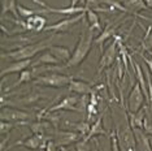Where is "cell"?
I'll list each match as a JSON object with an SVG mask.
<instances>
[{
    "mask_svg": "<svg viewBox=\"0 0 152 151\" xmlns=\"http://www.w3.org/2000/svg\"><path fill=\"white\" fill-rule=\"evenodd\" d=\"M75 151H92L90 141H86L85 138L79 139L78 142L75 143Z\"/></svg>",
    "mask_w": 152,
    "mask_h": 151,
    "instance_id": "30",
    "label": "cell"
},
{
    "mask_svg": "<svg viewBox=\"0 0 152 151\" xmlns=\"http://www.w3.org/2000/svg\"><path fill=\"white\" fill-rule=\"evenodd\" d=\"M79 1V0H70V5L72 7H77V3Z\"/></svg>",
    "mask_w": 152,
    "mask_h": 151,
    "instance_id": "34",
    "label": "cell"
},
{
    "mask_svg": "<svg viewBox=\"0 0 152 151\" xmlns=\"http://www.w3.org/2000/svg\"><path fill=\"white\" fill-rule=\"evenodd\" d=\"M125 119H126V125L122 130L117 129L116 134H117V141H118V146L121 151H137V139L134 136V130L129 124L127 120V113H125Z\"/></svg>",
    "mask_w": 152,
    "mask_h": 151,
    "instance_id": "4",
    "label": "cell"
},
{
    "mask_svg": "<svg viewBox=\"0 0 152 151\" xmlns=\"http://www.w3.org/2000/svg\"><path fill=\"white\" fill-rule=\"evenodd\" d=\"M118 55H120V57H121V60H122V63H124V69H125V73L126 74H129V60L130 59V55L127 54V50H126V47L124 46V43L118 42Z\"/></svg>",
    "mask_w": 152,
    "mask_h": 151,
    "instance_id": "27",
    "label": "cell"
},
{
    "mask_svg": "<svg viewBox=\"0 0 152 151\" xmlns=\"http://www.w3.org/2000/svg\"><path fill=\"white\" fill-rule=\"evenodd\" d=\"M82 102V99H79V97H75V95H69V97H65L61 102L56 103V104L51 106L48 108V113L51 112H56V111H74V112H82L83 109L79 108V103Z\"/></svg>",
    "mask_w": 152,
    "mask_h": 151,
    "instance_id": "8",
    "label": "cell"
},
{
    "mask_svg": "<svg viewBox=\"0 0 152 151\" xmlns=\"http://www.w3.org/2000/svg\"><path fill=\"white\" fill-rule=\"evenodd\" d=\"M57 151H69V150H68L65 146H63V147H58V150H57Z\"/></svg>",
    "mask_w": 152,
    "mask_h": 151,
    "instance_id": "35",
    "label": "cell"
},
{
    "mask_svg": "<svg viewBox=\"0 0 152 151\" xmlns=\"http://www.w3.org/2000/svg\"><path fill=\"white\" fill-rule=\"evenodd\" d=\"M17 11H18L20 17H22V18H29V17L37 15V9H30L25 5L20 4V3L17 4Z\"/></svg>",
    "mask_w": 152,
    "mask_h": 151,
    "instance_id": "29",
    "label": "cell"
},
{
    "mask_svg": "<svg viewBox=\"0 0 152 151\" xmlns=\"http://www.w3.org/2000/svg\"><path fill=\"white\" fill-rule=\"evenodd\" d=\"M42 145H43V139L40 138L39 136L33 134V136L27 137V138L23 139V141H17V142H15L13 145L7 147V150L12 149V147H15V146H22V147H26V149H29V150H37V149H39V147H42Z\"/></svg>",
    "mask_w": 152,
    "mask_h": 151,
    "instance_id": "14",
    "label": "cell"
},
{
    "mask_svg": "<svg viewBox=\"0 0 152 151\" xmlns=\"http://www.w3.org/2000/svg\"><path fill=\"white\" fill-rule=\"evenodd\" d=\"M58 63H60V61H58L50 51H43L42 55L38 57L35 63H33L31 67H39V64L40 65H51V64L53 65V64H58Z\"/></svg>",
    "mask_w": 152,
    "mask_h": 151,
    "instance_id": "21",
    "label": "cell"
},
{
    "mask_svg": "<svg viewBox=\"0 0 152 151\" xmlns=\"http://www.w3.org/2000/svg\"><path fill=\"white\" fill-rule=\"evenodd\" d=\"M81 138H83L77 132H69V130H58L57 128L53 130V139L56 142L57 147H66L70 143H77Z\"/></svg>",
    "mask_w": 152,
    "mask_h": 151,
    "instance_id": "11",
    "label": "cell"
},
{
    "mask_svg": "<svg viewBox=\"0 0 152 151\" xmlns=\"http://www.w3.org/2000/svg\"><path fill=\"white\" fill-rule=\"evenodd\" d=\"M55 35H51L46 38V39H42L37 43H31V44H26V46H22L20 48L8 51V52H3L1 54V59H8L12 61H20V60H29L33 59L37 54L43 52V51L48 50L52 44Z\"/></svg>",
    "mask_w": 152,
    "mask_h": 151,
    "instance_id": "1",
    "label": "cell"
},
{
    "mask_svg": "<svg viewBox=\"0 0 152 151\" xmlns=\"http://www.w3.org/2000/svg\"><path fill=\"white\" fill-rule=\"evenodd\" d=\"M94 29L87 27L83 30V33L81 34L78 39V43L75 46V48L72 54V57L68 63H65L64 68H73L81 65L86 60V57L88 56L90 51H91L92 46H94Z\"/></svg>",
    "mask_w": 152,
    "mask_h": 151,
    "instance_id": "2",
    "label": "cell"
},
{
    "mask_svg": "<svg viewBox=\"0 0 152 151\" xmlns=\"http://www.w3.org/2000/svg\"><path fill=\"white\" fill-rule=\"evenodd\" d=\"M144 3H146L147 8H152V0H144Z\"/></svg>",
    "mask_w": 152,
    "mask_h": 151,
    "instance_id": "33",
    "label": "cell"
},
{
    "mask_svg": "<svg viewBox=\"0 0 152 151\" xmlns=\"http://www.w3.org/2000/svg\"><path fill=\"white\" fill-rule=\"evenodd\" d=\"M134 136L137 139V149L138 151H152V146L148 138V134L144 133L143 129L139 128H134Z\"/></svg>",
    "mask_w": 152,
    "mask_h": 151,
    "instance_id": "15",
    "label": "cell"
},
{
    "mask_svg": "<svg viewBox=\"0 0 152 151\" xmlns=\"http://www.w3.org/2000/svg\"><path fill=\"white\" fill-rule=\"evenodd\" d=\"M95 146H96V145H95ZM96 147H98V146H96Z\"/></svg>",
    "mask_w": 152,
    "mask_h": 151,
    "instance_id": "37",
    "label": "cell"
},
{
    "mask_svg": "<svg viewBox=\"0 0 152 151\" xmlns=\"http://www.w3.org/2000/svg\"><path fill=\"white\" fill-rule=\"evenodd\" d=\"M17 0H1V15L4 16L5 13H12L16 18H20L18 11H17Z\"/></svg>",
    "mask_w": 152,
    "mask_h": 151,
    "instance_id": "22",
    "label": "cell"
},
{
    "mask_svg": "<svg viewBox=\"0 0 152 151\" xmlns=\"http://www.w3.org/2000/svg\"><path fill=\"white\" fill-rule=\"evenodd\" d=\"M86 16V13H79L77 16H72L69 18H65V20H61L56 23H52V25H47L44 27L43 32H53V33H66L72 29L74 25L83 20V17Z\"/></svg>",
    "mask_w": 152,
    "mask_h": 151,
    "instance_id": "7",
    "label": "cell"
},
{
    "mask_svg": "<svg viewBox=\"0 0 152 151\" xmlns=\"http://www.w3.org/2000/svg\"><path fill=\"white\" fill-rule=\"evenodd\" d=\"M33 65V60L29 59V60H20V61H12L8 67L3 68L1 69V73L0 76L1 77H5L7 74H12V73H21L22 70L27 69L29 67Z\"/></svg>",
    "mask_w": 152,
    "mask_h": 151,
    "instance_id": "13",
    "label": "cell"
},
{
    "mask_svg": "<svg viewBox=\"0 0 152 151\" xmlns=\"http://www.w3.org/2000/svg\"><path fill=\"white\" fill-rule=\"evenodd\" d=\"M26 29L30 32H43L44 27H46L47 20L42 17L40 15H34L29 18H26Z\"/></svg>",
    "mask_w": 152,
    "mask_h": 151,
    "instance_id": "17",
    "label": "cell"
},
{
    "mask_svg": "<svg viewBox=\"0 0 152 151\" xmlns=\"http://www.w3.org/2000/svg\"><path fill=\"white\" fill-rule=\"evenodd\" d=\"M144 100H146V97H144L139 84L137 82V84H134V87L131 89L129 98H127V108L126 109L130 112H133V113H137L142 107H143Z\"/></svg>",
    "mask_w": 152,
    "mask_h": 151,
    "instance_id": "9",
    "label": "cell"
},
{
    "mask_svg": "<svg viewBox=\"0 0 152 151\" xmlns=\"http://www.w3.org/2000/svg\"><path fill=\"white\" fill-rule=\"evenodd\" d=\"M150 51H152V34H151V27L147 30L146 37H144V39L142 40V43H140V52L139 54L150 52Z\"/></svg>",
    "mask_w": 152,
    "mask_h": 151,
    "instance_id": "28",
    "label": "cell"
},
{
    "mask_svg": "<svg viewBox=\"0 0 152 151\" xmlns=\"http://www.w3.org/2000/svg\"><path fill=\"white\" fill-rule=\"evenodd\" d=\"M39 99H42V95L38 94V92H31V94L26 95V97H22L21 99H16L13 102L8 100V106H30L38 102Z\"/></svg>",
    "mask_w": 152,
    "mask_h": 151,
    "instance_id": "20",
    "label": "cell"
},
{
    "mask_svg": "<svg viewBox=\"0 0 152 151\" xmlns=\"http://www.w3.org/2000/svg\"><path fill=\"white\" fill-rule=\"evenodd\" d=\"M117 26H118V23H117V22L115 23V25H112V23H108V25L105 26V29L103 30V32L99 34V37L94 40V43L96 44V46H99V47H100L102 52H103V43H104L107 39H109L110 37H116Z\"/></svg>",
    "mask_w": 152,
    "mask_h": 151,
    "instance_id": "18",
    "label": "cell"
},
{
    "mask_svg": "<svg viewBox=\"0 0 152 151\" xmlns=\"http://www.w3.org/2000/svg\"><path fill=\"white\" fill-rule=\"evenodd\" d=\"M86 17H87V22H88V26L94 30H102V25H100V20H99V16L98 13L92 9H87L86 11Z\"/></svg>",
    "mask_w": 152,
    "mask_h": 151,
    "instance_id": "25",
    "label": "cell"
},
{
    "mask_svg": "<svg viewBox=\"0 0 152 151\" xmlns=\"http://www.w3.org/2000/svg\"><path fill=\"white\" fill-rule=\"evenodd\" d=\"M118 42H120V38L116 37L115 39H113V42L102 52V56H100V60L98 64V74H100L104 69L109 68L110 65L113 64V61L116 59V55H117Z\"/></svg>",
    "mask_w": 152,
    "mask_h": 151,
    "instance_id": "6",
    "label": "cell"
},
{
    "mask_svg": "<svg viewBox=\"0 0 152 151\" xmlns=\"http://www.w3.org/2000/svg\"><path fill=\"white\" fill-rule=\"evenodd\" d=\"M103 4V0H86L85 3V8L86 9H95L96 5Z\"/></svg>",
    "mask_w": 152,
    "mask_h": 151,
    "instance_id": "31",
    "label": "cell"
},
{
    "mask_svg": "<svg viewBox=\"0 0 152 151\" xmlns=\"http://www.w3.org/2000/svg\"><path fill=\"white\" fill-rule=\"evenodd\" d=\"M33 78H34L33 70H30V69H25V70H22L21 73H20L18 80H17V81L15 82V84H13L12 86L8 89V90H11V89H16V87H18L20 85H22V84H27V82L33 81Z\"/></svg>",
    "mask_w": 152,
    "mask_h": 151,
    "instance_id": "26",
    "label": "cell"
},
{
    "mask_svg": "<svg viewBox=\"0 0 152 151\" xmlns=\"http://www.w3.org/2000/svg\"><path fill=\"white\" fill-rule=\"evenodd\" d=\"M35 4H39L43 7V9H37V15L39 13H55V15H64V16H77L79 13H86L87 9L83 7H66V8H53V7L48 5L43 0H33Z\"/></svg>",
    "mask_w": 152,
    "mask_h": 151,
    "instance_id": "5",
    "label": "cell"
},
{
    "mask_svg": "<svg viewBox=\"0 0 152 151\" xmlns=\"http://www.w3.org/2000/svg\"><path fill=\"white\" fill-rule=\"evenodd\" d=\"M125 8L127 13H138L139 11L147 8L144 0H125Z\"/></svg>",
    "mask_w": 152,
    "mask_h": 151,
    "instance_id": "23",
    "label": "cell"
},
{
    "mask_svg": "<svg viewBox=\"0 0 152 151\" xmlns=\"http://www.w3.org/2000/svg\"><path fill=\"white\" fill-rule=\"evenodd\" d=\"M148 54H150V55H151V59H152V51H150V52H148Z\"/></svg>",
    "mask_w": 152,
    "mask_h": 151,
    "instance_id": "36",
    "label": "cell"
},
{
    "mask_svg": "<svg viewBox=\"0 0 152 151\" xmlns=\"http://www.w3.org/2000/svg\"><path fill=\"white\" fill-rule=\"evenodd\" d=\"M139 56L142 57V60L144 61V63H146V65H147V68H148V70L151 72V74H152V59L150 60V59H147L146 56H144V55H142V54H139Z\"/></svg>",
    "mask_w": 152,
    "mask_h": 151,
    "instance_id": "32",
    "label": "cell"
},
{
    "mask_svg": "<svg viewBox=\"0 0 152 151\" xmlns=\"http://www.w3.org/2000/svg\"><path fill=\"white\" fill-rule=\"evenodd\" d=\"M30 117H31L30 112L22 111V109H18V108L1 107V112H0V119L3 121H9V122L27 121Z\"/></svg>",
    "mask_w": 152,
    "mask_h": 151,
    "instance_id": "10",
    "label": "cell"
},
{
    "mask_svg": "<svg viewBox=\"0 0 152 151\" xmlns=\"http://www.w3.org/2000/svg\"><path fill=\"white\" fill-rule=\"evenodd\" d=\"M66 125L68 126H72V128L75 129V132L79 133L82 137H85L90 132V128H91V124L86 120V121H78V122H70V121H66Z\"/></svg>",
    "mask_w": 152,
    "mask_h": 151,
    "instance_id": "24",
    "label": "cell"
},
{
    "mask_svg": "<svg viewBox=\"0 0 152 151\" xmlns=\"http://www.w3.org/2000/svg\"><path fill=\"white\" fill-rule=\"evenodd\" d=\"M107 134H108V133H107V130L104 129V126H103V116H99L98 120L91 125L88 134L85 137V139L91 141V138H95L96 136H107Z\"/></svg>",
    "mask_w": 152,
    "mask_h": 151,
    "instance_id": "19",
    "label": "cell"
},
{
    "mask_svg": "<svg viewBox=\"0 0 152 151\" xmlns=\"http://www.w3.org/2000/svg\"><path fill=\"white\" fill-rule=\"evenodd\" d=\"M68 89H69V91L75 92L77 95H91L92 92H94L91 84H88V82H86V81H82V80H75V78L72 80Z\"/></svg>",
    "mask_w": 152,
    "mask_h": 151,
    "instance_id": "12",
    "label": "cell"
},
{
    "mask_svg": "<svg viewBox=\"0 0 152 151\" xmlns=\"http://www.w3.org/2000/svg\"><path fill=\"white\" fill-rule=\"evenodd\" d=\"M48 51H50L60 63H68L72 57L70 48L66 46H56V44H53V46H51L50 48H48Z\"/></svg>",
    "mask_w": 152,
    "mask_h": 151,
    "instance_id": "16",
    "label": "cell"
},
{
    "mask_svg": "<svg viewBox=\"0 0 152 151\" xmlns=\"http://www.w3.org/2000/svg\"><path fill=\"white\" fill-rule=\"evenodd\" d=\"M73 77L69 74H63V73H46L42 74L39 77L34 78L33 84L34 85H40V86L46 87H55V89H63L65 86H69V84L72 82Z\"/></svg>",
    "mask_w": 152,
    "mask_h": 151,
    "instance_id": "3",
    "label": "cell"
}]
</instances>
